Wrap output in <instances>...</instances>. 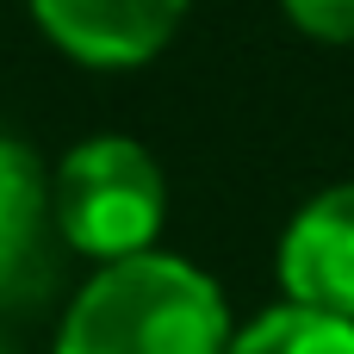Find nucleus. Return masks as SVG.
I'll use <instances>...</instances> for the list:
<instances>
[{"instance_id":"obj_4","label":"nucleus","mask_w":354,"mask_h":354,"mask_svg":"<svg viewBox=\"0 0 354 354\" xmlns=\"http://www.w3.org/2000/svg\"><path fill=\"white\" fill-rule=\"evenodd\" d=\"M62 230H56V199H50V174L44 162L0 131V305H25L56 280V255H62Z\"/></svg>"},{"instance_id":"obj_2","label":"nucleus","mask_w":354,"mask_h":354,"mask_svg":"<svg viewBox=\"0 0 354 354\" xmlns=\"http://www.w3.org/2000/svg\"><path fill=\"white\" fill-rule=\"evenodd\" d=\"M56 230L87 261L149 255L168 218V180L137 137H87L50 168Z\"/></svg>"},{"instance_id":"obj_7","label":"nucleus","mask_w":354,"mask_h":354,"mask_svg":"<svg viewBox=\"0 0 354 354\" xmlns=\"http://www.w3.org/2000/svg\"><path fill=\"white\" fill-rule=\"evenodd\" d=\"M286 19L305 31V37H324V44H354V0H280Z\"/></svg>"},{"instance_id":"obj_5","label":"nucleus","mask_w":354,"mask_h":354,"mask_svg":"<svg viewBox=\"0 0 354 354\" xmlns=\"http://www.w3.org/2000/svg\"><path fill=\"white\" fill-rule=\"evenodd\" d=\"M286 305L354 324V180L324 187L280 236Z\"/></svg>"},{"instance_id":"obj_8","label":"nucleus","mask_w":354,"mask_h":354,"mask_svg":"<svg viewBox=\"0 0 354 354\" xmlns=\"http://www.w3.org/2000/svg\"><path fill=\"white\" fill-rule=\"evenodd\" d=\"M0 354H6V342H0Z\"/></svg>"},{"instance_id":"obj_6","label":"nucleus","mask_w":354,"mask_h":354,"mask_svg":"<svg viewBox=\"0 0 354 354\" xmlns=\"http://www.w3.org/2000/svg\"><path fill=\"white\" fill-rule=\"evenodd\" d=\"M224 354H354V324L305 305H274L249 330H236Z\"/></svg>"},{"instance_id":"obj_3","label":"nucleus","mask_w":354,"mask_h":354,"mask_svg":"<svg viewBox=\"0 0 354 354\" xmlns=\"http://www.w3.org/2000/svg\"><path fill=\"white\" fill-rule=\"evenodd\" d=\"M193 0H31L44 37L81 68H143L168 50Z\"/></svg>"},{"instance_id":"obj_1","label":"nucleus","mask_w":354,"mask_h":354,"mask_svg":"<svg viewBox=\"0 0 354 354\" xmlns=\"http://www.w3.org/2000/svg\"><path fill=\"white\" fill-rule=\"evenodd\" d=\"M236 336L224 286L180 255L93 268L56 324V354H224Z\"/></svg>"}]
</instances>
